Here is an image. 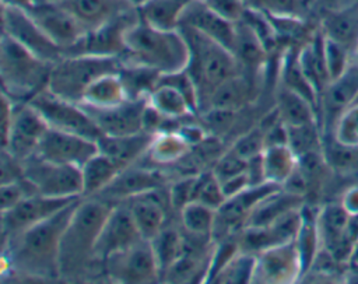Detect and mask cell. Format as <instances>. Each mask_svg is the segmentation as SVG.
I'll use <instances>...</instances> for the list:
<instances>
[{
    "label": "cell",
    "mask_w": 358,
    "mask_h": 284,
    "mask_svg": "<svg viewBox=\"0 0 358 284\" xmlns=\"http://www.w3.org/2000/svg\"><path fill=\"white\" fill-rule=\"evenodd\" d=\"M103 274L119 283H155L161 281L159 266L148 239H140L127 249L103 260Z\"/></svg>",
    "instance_id": "9c48e42d"
},
{
    "label": "cell",
    "mask_w": 358,
    "mask_h": 284,
    "mask_svg": "<svg viewBox=\"0 0 358 284\" xmlns=\"http://www.w3.org/2000/svg\"><path fill=\"white\" fill-rule=\"evenodd\" d=\"M73 14L87 31L108 24L137 8L134 0H53Z\"/></svg>",
    "instance_id": "7402d4cb"
},
{
    "label": "cell",
    "mask_w": 358,
    "mask_h": 284,
    "mask_svg": "<svg viewBox=\"0 0 358 284\" xmlns=\"http://www.w3.org/2000/svg\"><path fill=\"white\" fill-rule=\"evenodd\" d=\"M305 204V199L292 194L282 187L262 199L248 217L245 227H263L267 225L291 210L299 208Z\"/></svg>",
    "instance_id": "f546056e"
},
{
    "label": "cell",
    "mask_w": 358,
    "mask_h": 284,
    "mask_svg": "<svg viewBox=\"0 0 358 284\" xmlns=\"http://www.w3.org/2000/svg\"><path fill=\"white\" fill-rule=\"evenodd\" d=\"M352 0H315L319 8H337L350 4Z\"/></svg>",
    "instance_id": "816d5d0a"
},
{
    "label": "cell",
    "mask_w": 358,
    "mask_h": 284,
    "mask_svg": "<svg viewBox=\"0 0 358 284\" xmlns=\"http://www.w3.org/2000/svg\"><path fill=\"white\" fill-rule=\"evenodd\" d=\"M24 178L39 194L83 197V178L78 166L55 164L34 155L24 161Z\"/></svg>",
    "instance_id": "ba28073f"
},
{
    "label": "cell",
    "mask_w": 358,
    "mask_h": 284,
    "mask_svg": "<svg viewBox=\"0 0 358 284\" xmlns=\"http://www.w3.org/2000/svg\"><path fill=\"white\" fill-rule=\"evenodd\" d=\"M302 278V263L295 241L271 246L256 255L252 283L281 284Z\"/></svg>",
    "instance_id": "d6986e66"
},
{
    "label": "cell",
    "mask_w": 358,
    "mask_h": 284,
    "mask_svg": "<svg viewBox=\"0 0 358 284\" xmlns=\"http://www.w3.org/2000/svg\"><path fill=\"white\" fill-rule=\"evenodd\" d=\"M120 171V166L115 161L98 151L81 166L83 197H95Z\"/></svg>",
    "instance_id": "1f68e13d"
},
{
    "label": "cell",
    "mask_w": 358,
    "mask_h": 284,
    "mask_svg": "<svg viewBox=\"0 0 358 284\" xmlns=\"http://www.w3.org/2000/svg\"><path fill=\"white\" fill-rule=\"evenodd\" d=\"M140 20L137 8L122 17L88 31L83 39L66 52V55H94L120 57L126 52V31ZM64 55V56H66Z\"/></svg>",
    "instance_id": "ac0fdd59"
},
{
    "label": "cell",
    "mask_w": 358,
    "mask_h": 284,
    "mask_svg": "<svg viewBox=\"0 0 358 284\" xmlns=\"http://www.w3.org/2000/svg\"><path fill=\"white\" fill-rule=\"evenodd\" d=\"M196 183H197V173L176 176L168 183L169 201L175 214H179V211L186 204H189L190 201H194Z\"/></svg>",
    "instance_id": "7bdbcfd3"
},
{
    "label": "cell",
    "mask_w": 358,
    "mask_h": 284,
    "mask_svg": "<svg viewBox=\"0 0 358 284\" xmlns=\"http://www.w3.org/2000/svg\"><path fill=\"white\" fill-rule=\"evenodd\" d=\"M98 151L96 140L49 127L35 155L55 164L81 168Z\"/></svg>",
    "instance_id": "2e32d148"
},
{
    "label": "cell",
    "mask_w": 358,
    "mask_h": 284,
    "mask_svg": "<svg viewBox=\"0 0 358 284\" xmlns=\"http://www.w3.org/2000/svg\"><path fill=\"white\" fill-rule=\"evenodd\" d=\"M150 242L162 278L165 271L183 255L186 248V238L179 221L176 225L168 222L152 239H150Z\"/></svg>",
    "instance_id": "836d02e7"
},
{
    "label": "cell",
    "mask_w": 358,
    "mask_h": 284,
    "mask_svg": "<svg viewBox=\"0 0 358 284\" xmlns=\"http://www.w3.org/2000/svg\"><path fill=\"white\" fill-rule=\"evenodd\" d=\"M130 99L122 83L119 71L108 73L96 78L84 92L81 105L91 108H110Z\"/></svg>",
    "instance_id": "4dcf8cb0"
},
{
    "label": "cell",
    "mask_w": 358,
    "mask_h": 284,
    "mask_svg": "<svg viewBox=\"0 0 358 284\" xmlns=\"http://www.w3.org/2000/svg\"><path fill=\"white\" fill-rule=\"evenodd\" d=\"M211 10L231 22H238L246 8L243 0H203Z\"/></svg>",
    "instance_id": "c3c4849f"
},
{
    "label": "cell",
    "mask_w": 358,
    "mask_h": 284,
    "mask_svg": "<svg viewBox=\"0 0 358 284\" xmlns=\"http://www.w3.org/2000/svg\"><path fill=\"white\" fill-rule=\"evenodd\" d=\"M352 1H354V3H355V6L358 7V0H352Z\"/></svg>",
    "instance_id": "9f6ffc18"
},
{
    "label": "cell",
    "mask_w": 358,
    "mask_h": 284,
    "mask_svg": "<svg viewBox=\"0 0 358 284\" xmlns=\"http://www.w3.org/2000/svg\"><path fill=\"white\" fill-rule=\"evenodd\" d=\"M52 63L3 32L0 42V76L3 94L14 102H28L48 85Z\"/></svg>",
    "instance_id": "5b68a950"
},
{
    "label": "cell",
    "mask_w": 358,
    "mask_h": 284,
    "mask_svg": "<svg viewBox=\"0 0 358 284\" xmlns=\"http://www.w3.org/2000/svg\"><path fill=\"white\" fill-rule=\"evenodd\" d=\"M178 221L186 236L196 239H213V229L215 224V210L200 203L190 201L178 214Z\"/></svg>",
    "instance_id": "e575fe53"
},
{
    "label": "cell",
    "mask_w": 358,
    "mask_h": 284,
    "mask_svg": "<svg viewBox=\"0 0 358 284\" xmlns=\"http://www.w3.org/2000/svg\"><path fill=\"white\" fill-rule=\"evenodd\" d=\"M192 0H141L137 13L143 22L162 31L179 29L182 15Z\"/></svg>",
    "instance_id": "83f0119b"
},
{
    "label": "cell",
    "mask_w": 358,
    "mask_h": 284,
    "mask_svg": "<svg viewBox=\"0 0 358 284\" xmlns=\"http://www.w3.org/2000/svg\"><path fill=\"white\" fill-rule=\"evenodd\" d=\"M35 193H36V190L25 178L20 179V180L8 182V183H1V192H0L1 211L11 208L13 206L20 203L27 196H31Z\"/></svg>",
    "instance_id": "7dc6e473"
},
{
    "label": "cell",
    "mask_w": 358,
    "mask_h": 284,
    "mask_svg": "<svg viewBox=\"0 0 358 284\" xmlns=\"http://www.w3.org/2000/svg\"><path fill=\"white\" fill-rule=\"evenodd\" d=\"M169 182L171 178L165 169L138 161L137 164L123 168L95 197L115 204L162 187Z\"/></svg>",
    "instance_id": "4fadbf2b"
},
{
    "label": "cell",
    "mask_w": 358,
    "mask_h": 284,
    "mask_svg": "<svg viewBox=\"0 0 358 284\" xmlns=\"http://www.w3.org/2000/svg\"><path fill=\"white\" fill-rule=\"evenodd\" d=\"M1 21L3 32L38 57L55 64L64 56V50L42 31L25 8L3 4Z\"/></svg>",
    "instance_id": "8fae6325"
},
{
    "label": "cell",
    "mask_w": 358,
    "mask_h": 284,
    "mask_svg": "<svg viewBox=\"0 0 358 284\" xmlns=\"http://www.w3.org/2000/svg\"><path fill=\"white\" fill-rule=\"evenodd\" d=\"M190 148L178 132H161L155 134L144 158L148 165L168 171L178 165L189 154Z\"/></svg>",
    "instance_id": "f1b7e54d"
},
{
    "label": "cell",
    "mask_w": 358,
    "mask_h": 284,
    "mask_svg": "<svg viewBox=\"0 0 358 284\" xmlns=\"http://www.w3.org/2000/svg\"><path fill=\"white\" fill-rule=\"evenodd\" d=\"M140 239L144 238L133 220L129 206L124 201L115 203L101 228L95 245V260L103 263L109 256L127 249Z\"/></svg>",
    "instance_id": "e0dca14e"
},
{
    "label": "cell",
    "mask_w": 358,
    "mask_h": 284,
    "mask_svg": "<svg viewBox=\"0 0 358 284\" xmlns=\"http://www.w3.org/2000/svg\"><path fill=\"white\" fill-rule=\"evenodd\" d=\"M274 108L278 118L287 126H301L309 123L320 125L319 112L315 105L278 83H275L274 90Z\"/></svg>",
    "instance_id": "4316f807"
},
{
    "label": "cell",
    "mask_w": 358,
    "mask_h": 284,
    "mask_svg": "<svg viewBox=\"0 0 358 284\" xmlns=\"http://www.w3.org/2000/svg\"><path fill=\"white\" fill-rule=\"evenodd\" d=\"M189 45V63L186 71L189 73L197 92L199 113L207 109L213 92L228 78L242 69L234 53L190 27H179Z\"/></svg>",
    "instance_id": "277c9868"
},
{
    "label": "cell",
    "mask_w": 358,
    "mask_h": 284,
    "mask_svg": "<svg viewBox=\"0 0 358 284\" xmlns=\"http://www.w3.org/2000/svg\"><path fill=\"white\" fill-rule=\"evenodd\" d=\"M256 255L239 250L211 280L213 283H252Z\"/></svg>",
    "instance_id": "ab89813d"
},
{
    "label": "cell",
    "mask_w": 358,
    "mask_h": 284,
    "mask_svg": "<svg viewBox=\"0 0 358 284\" xmlns=\"http://www.w3.org/2000/svg\"><path fill=\"white\" fill-rule=\"evenodd\" d=\"M147 98L127 99L110 108H91L81 105L92 118L102 134L123 136L143 130V113Z\"/></svg>",
    "instance_id": "44dd1931"
},
{
    "label": "cell",
    "mask_w": 358,
    "mask_h": 284,
    "mask_svg": "<svg viewBox=\"0 0 358 284\" xmlns=\"http://www.w3.org/2000/svg\"><path fill=\"white\" fill-rule=\"evenodd\" d=\"M331 133L344 144L358 145V105H352L340 116Z\"/></svg>",
    "instance_id": "f6af8a7d"
},
{
    "label": "cell",
    "mask_w": 358,
    "mask_h": 284,
    "mask_svg": "<svg viewBox=\"0 0 358 284\" xmlns=\"http://www.w3.org/2000/svg\"><path fill=\"white\" fill-rule=\"evenodd\" d=\"M288 127V145L296 157L320 151L323 147V130L319 123Z\"/></svg>",
    "instance_id": "f35d334b"
},
{
    "label": "cell",
    "mask_w": 358,
    "mask_h": 284,
    "mask_svg": "<svg viewBox=\"0 0 358 284\" xmlns=\"http://www.w3.org/2000/svg\"><path fill=\"white\" fill-rule=\"evenodd\" d=\"M280 187L281 186L277 183L264 182L260 185H250L241 193L228 197L215 211L213 239L220 241L227 236L238 235L245 228L248 217L256 204Z\"/></svg>",
    "instance_id": "7c38bea8"
},
{
    "label": "cell",
    "mask_w": 358,
    "mask_h": 284,
    "mask_svg": "<svg viewBox=\"0 0 358 284\" xmlns=\"http://www.w3.org/2000/svg\"><path fill=\"white\" fill-rule=\"evenodd\" d=\"M24 178V162L8 151H1V183L20 180Z\"/></svg>",
    "instance_id": "681fc988"
},
{
    "label": "cell",
    "mask_w": 358,
    "mask_h": 284,
    "mask_svg": "<svg viewBox=\"0 0 358 284\" xmlns=\"http://www.w3.org/2000/svg\"><path fill=\"white\" fill-rule=\"evenodd\" d=\"M213 173L217 176L220 182L239 175L246 171V159L239 157L229 147L220 155V158L211 166Z\"/></svg>",
    "instance_id": "bcb514c9"
},
{
    "label": "cell",
    "mask_w": 358,
    "mask_h": 284,
    "mask_svg": "<svg viewBox=\"0 0 358 284\" xmlns=\"http://www.w3.org/2000/svg\"><path fill=\"white\" fill-rule=\"evenodd\" d=\"M27 11L42 31L64 50V55L88 32L73 14L55 1H35Z\"/></svg>",
    "instance_id": "9a60e30c"
},
{
    "label": "cell",
    "mask_w": 358,
    "mask_h": 284,
    "mask_svg": "<svg viewBox=\"0 0 358 284\" xmlns=\"http://www.w3.org/2000/svg\"><path fill=\"white\" fill-rule=\"evenodd\" d=\"M315 0H243L246 7L256 8L271 17L309 20Z\"/></svg>",
    "instance_id": "74e56055"
},
{
    "label": "cell",
    "mask_w": 358,
    "mask_h": 284,
    "mask_svg": "<svg viewBox=\"0 0 358 284\" xmlns=\"http://www.w3.org/2000/svg\"><path fill=\"white\" fill-rule=\"evenodd\" d=\"M266 147L264 143V129L263 126L256 122L252 127L241 133L231 144L229 148L235 151L243 159H249L263 152Z\"/></svg>",
    "instance_id": "b9f144b4"
},
{
    "label": "cell",
    "mask_w": 358,
    "mask_h": 284,
    "mask_svg": "<svg viewBox=\"0 0 358 284\" xmlns=\"http://www.w3.org/2000/svg\"><path fill=\"white\" fill-rule=\"evenodd\" d=\"M221 186H222V190H224V193H225V196L228 199L231 196H235V194L241 193L246 187H249L250 186V180H249L248 173L245 171V172H242L239 175H235L232 178H228L225 180H222Z\"/></svg>",
    "instance_id": "f907efd6"
},
{
    "label": "cell",
    "mask_w": 358,
    "mask_h": 284,
    "mask_svg": "<svg viewBox=\"0 0 358 284\" xmlns=\"http://www.w3.org/2000/svg\"><path fill=\"white\" fill-rule=\"evenodd\" d=\"M179 27H190L197 29L232 52L235 41V22H231L217 14L203 0L190 1L182 15Z\"/></svg>",
    "instance_id": "cb8c5ba5"
},
{
    "label": "cell",
    "mask_w": 358,
    "mask_h": 284,
    "mask_svg": "<svg viewBox=\"0 0 358 284\" xmlns=\"http://www.w3.org/2000/svg\"><path fill=\"white\" fill-rule=\"evenodd\" d=\"M112 203L98 197H83L62 235L59 249V278L78 280L94 273L95 245Z\"/></svg>",
    "instance_id": "7a4b0ae2"
},
{
    "label": "cell",
    "mask_w": 358,
    "mask_h": 284,
    "mask_svg": "<svg viewBox=\"0 0 358 284\" xmlns=\"http://www.w3.org/2000/svg\"><path fill=\"white\" fill-rule=\"evenodd\" d=\"M263 169L267 182L282 185L298 166V157L289 145H268L262 152Z\"/></svg>",
    "instance_id": "8d00e7d4"
},
{
    "label": "cell",
    "mask_w": 358,
    "mask_h": 284,
    "mask_svg": "<svg viewBox=\"0 0 358 284\" xmlns=\"http://www.w3.org/2000/svg\"><path fill=\"white\" fill-rule=\"evenodd\" d=\"M119 76L126 88V92L130 99L148 98L152 90L158 85L161 73L134 63L122 62V67L119 69Z\"/></svg>",
    "instance_id": "d590c367"
},
{
    "label": "cell",
    "mask_w": 358,
    "mask_h": 284,
    "mask_svg": "<svg viewBox=\"0 0 358 284\" xmlns=\"http://www.w3.org/2000/svg\"><path fill=\"white\" fill-rule=\"evenodd\" d=\"M316 20L327 39L344 46L354 55L358 45V7L354 1L337 8H319Z\"/></svg>",
    "instance_id": "603a6c76"
},
{
    "label": "cell",
    "mask_w": 358,
    "mask_h": 284,
    "mask_svg": "<svg viewBox=\"0 0 358 284\" xmlns=\"http://www.w3.org/2000/svg\"><path fill=\"white\" fill-rule=\"evenodd\" d=\"M1 1H3V4L17 6V7H21L25 10H28L35 3V0H1Z\"/></svg>",
    "instance_id": "f5cc1de1"
},
{
    "label": "cell",
    "mask_w": 358,
    "mask_h": 284,
    "mask_svg": "<svg viewBox=\"0 0 358 284\" xmlns=\"http://www.w3.org/2000/svg\"><path fill=\"white\" fill-rule=\"evenodd\" d=\"M324 59L330 80L338 77L352 63V53L324 36ZM330 83V81H329Z\"/></svg>",
    "instance_id": "ee69618b"
},
{
    "label": "cell",
    "mask_w": 358,
    "mask_h": 284,
    "mask_svg": "<svg viewBox=\"0 0 358 284\" xmlns=\"http://www.w3.org/2000/svg\"><path fill=\"white\" fill-rule=\"evenodd\" d=\"M49 126L29 102H14L10 127L1 137L3 150L22 162L34 157Z\"/></svg>",
    "instance_id": "30bf717a"
},
{
    "label": "cell",
    "mask_w": 358,
    "mask_h": 284,
    "mask_svg": "<svg viewBox=\"0 0 358 284\" xmlns=\"http://www.w3.org/2000/svg\"><path fill=\"white\" fill-rule=\"evenodd\" d=\"M358 97V63L352 62L344 73L330 80L319 99V120L324 133H331L340 116Z\"/></svg>",
    "instance_id": "ffe728a7"
},
{
    "label": "cell",
    "mask_w": 358,
    "mask_h": 284,
    "mask_svg": "<svg viewBox=\"0 0 358 284\" xmlns=\"http://www.w3.org/2000/svg\"><path fill=\"white\" fill-rule=\"evenodd\" d=\"M83 197L52 217L3 239V274L29 278H59V249L62 235Z\"/></svg>",
    "instance_id": "6da1fadb"
},
{
    "label": "cell",
    "mask_w": 358,
    "mask_h": 284,
    "mask_svg": "<svg viewBox=\"0 0 358 284\" xmlns=\"http://www.w3.org/2000/svg\"><path fill=\"white\" fill-rule=\"evenodd\" d=\"M232 53L236 57L242 71L252 76H264L267 73L271 55L259 36L243 21L235 22Z\"/></svg>",
    "instance_id": "484cf974"
},
{
    "label": "cell",
    "mask_w": 358,
    "mask_h": 284,
    "mask_svg": "<svg viewBox=\"0 0 358 284\" xmlns=\"http://www.w3.org/2000/svg\"><path fill=\"white\" fill-rule=\"evenodd\" d=\"M120 67V57L66 55L52 66L46 87L55 95L80 104L84 92L96 78L116 73Z\"/></svg>",
    "instance_id": "8992f818"
},
{
    "label": "cell",
    "mask_w": 358,
    "mask_h": 284,
    "mask_svg": "<svg viewBox=\"0 0 358 284\" xmlns=\"http://www.w3.org/2000/svg\"><path fill=\"white\" fill-rule=\"evenodd\" d=\"M52 129L70 132L98 140L102 134L81 104L55 95L48 87L42 88L28 101Z\"/></svg>",
    "instance_id": "52a82bcc"
},
{
    "label": "cell",
    "mask_w": 358,
    "mask_h": 284,
    "mask_svg": "<svg viewBox=\"0 0 358 284\" xmlns=\"http://www.w3.org/2000/svg\"><path fill=\"white\" fill-rule=\"evenodd\" d=\"M225 200L227 196L222 190L221 182L217 179L211 169H206L197 173L194 201H200L217 211Z\"/></svg>",
    "instance_id": "60d3db41"
},
{
    "label": "cell",
    "mask_w": 358,
    "mask_h": 284,
    "mask_svg": "<svg viewBox=\"0 0 358 284\" xmlns=\"http://www.w3.org/2000/svg\"><path fill=\"white\" fill-rule=\"evenodd\" d=\"M80 197H52L31 194L8 210L1 211V235L7 239L64 208Z\"/></svg>",
    "instance_id": "5bb4252c"
},
{
    "label": "cell",
    "mask_w": 358,
    "mask_h": 284,
    "mask_svg": "<svg viewBox=\"0 0 358 284\" xmlns=\"http://www.w3.org/2000/svg\"><path fill=\"white\" fill-rule=\"evenodd\" d=\"M354 105H358V97H357V99H355V102H354Z\"/></svg>",
    "instance_id": "11a10c76"
},
{
    "label": "cell",
    "mask_w": 358,
    "mask_h": 284,
    "mask_svg": "<svg viewBox=\"0 0 358 284\" xmlns=\"http://www.w3.org/2000/svg\"><path fill=\"white\" fill-rule=\"evenodd\" d=\"M352 62L358 63V45H357V48H355V50H354V55H352Z\"/></svg>",
    "instance_id": "db71d44e"
},
{
    "label": "cell",
    "mask_w": 358,
    "mask_h": 284,
    "mask_svg": "<svg viewBox=\"0 0 358 284\" xmlns=\"http://www.w3.org/2000/svg\"><path fill=\"white\" fill-rule=\"evenodd\" d=\"M148 104L171 120H185L197 116L187 98L173 85L159 81L147 98Z\"/></svg>",
    "instance_id": "d6a6232c"
},
{
    "label": "cell",
    "mask_w": 358,
    "mask_h": 284,
    "mask_svg": "<svg viewBox=\"0 0 358 284\" xmlns=\"http://www.w3.org/2000/svg\"><path fill=\"white\" fill-rule=\"evenodd\" d=\"M124 43L122 62L141 64L161 74L185 70L189 63V45L180 29L162 31L138 20L126 31Z\"/></svg>",
    "instance_id": "3957f363"
},
{
    "label": "cell",
    "mask_w": 358,
    "mask_h": 284,
    "mask_svg": "<svg viewBox=\"0 0 358 284\" xmlns=\"http://www.w3.org/2000/svg\"><path fill=\"white\" fill-rule=\"evenodd\" d=\"M154 137L155 134L141 130L138 133L123 136L101 134L96 143L99 151L108 155L120 166V169H123L137 164L145 157Z\"/></svg>",
    "instance_id": "d4e9b609"
}]
</instances>
